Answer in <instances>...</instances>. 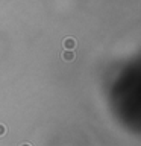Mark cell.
Wrapping results in <instances>:
<instances>
[{
	"mask_svg": "<svg viewBox=\"0 0 141 146\" xmlns=\"http://www.w3.org/2000/svg\"><path fill=\"white\" fill-rule=\"evenodd\" d=\"M5 132H6V128H5V125H2V123H0V137L5 135Z\"/></svg>",
	"mask_w": 141,
	"mask_h": 146,
	"instance_id": "3",
	"label": "cell"
},
{
	"mask_svg": "<svg viewBox=\"0 0 141 146\" xmlns=\"http://www.w3.org/2000/svg\"><path fill=\"white\" fill-rule=\"evenodd\" d=\"M62 59L67 62H71L73 59H74V53H73V50H65V52H62Z\"/></svg>",
	"mask_w": 141,
	"mask_h": 146,
	"instance_id": "2",
	"label": "cell"
},
{
	"mask_svg": "<svg viewBox=\"0 0 141 146\" xmlns=\"http://www.w3.org/2000/svg\"><path fill=\"white\" fill-rule=\"evenodd\" d=\"M64 47H65V50H73L76 47V40L71 38V36L65 38V40H64Z\"/></svg>",
	"mask_w": 141,
	"mask_h": 146,
	"instance_id": "1",
	"label": "cell"
},
{
	"mask_svg": "<svg viewBox=\"0 0 141 146\" xmlns=\"http://www.w3.org/2000/svg\"><path fill=\"white\" fill-rule=\"evenodd\" d=\"M21 146H30V145H29V143H23Z\"/></svg>",
	"mask_w": 141,
	"mask_h": 146,
	"instance_id": "4",
	"label": "cell"
}]
</instances>
